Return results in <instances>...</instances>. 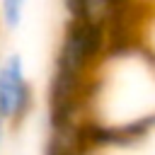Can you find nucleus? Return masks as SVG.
Wrapping results in <instances>:
<instances>
[{
    "label": "nucleus",
    "instance_id": "obj_2",
    "mask_svg": "<svg viewBox=\"0 0 155 155\" xmlns=\"http://www.w3.org/2000/svg\"><path fill=\"white\" fill-rule=\"evenodd\" d=\"M36 94L24 56L10 51L0 58V126L17 128L34 109Z\"/></svg>",
    "mask_w": 155,
    "mask_h": 155
},
{
    "label": "nucleus",
    "instance_id": "obj_1",
    "mask_svg": "<svg viewBox=\"0 0 155 155\" xmlns=\"http://www.w3.org/2000/svg\"><path fill=\"white\" fill-rule=\"evenodd\" d=\"M92 148L131 145L155 128V53L138 36L111 44L85 94Z\"/></svg>",
    "mask_w": 155,
    "mask_h": 155
},
{
    "label": "nucleus",
    "instance_id": "obj_3",
    "mask_svg": "<svg viewBox=\"0 0 155 155\" xmlns=\"http://www.w3.org/2000/svg\"><path fill=\"white\" fill-rule=\"evenodd\" d=\"M29 0H0V27L5 31H17L27 17Z\"/></svg>",
    "mask_w": 155,
    "mask_h": 155
}]
</instances>
